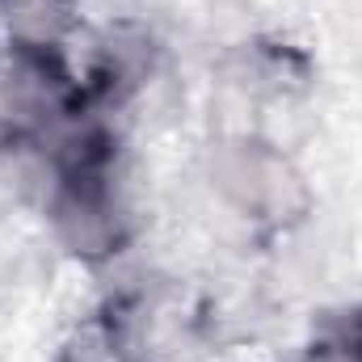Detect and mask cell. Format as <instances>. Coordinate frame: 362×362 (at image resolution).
I'll return each mask as SVG.
<instances>
[{
  "mask_svg": "<svg viewBox=\"0 0 362 362\" xmlns=\"http://www.w3.org/2000/svg\"><path fill=\"white\" fill-rule=\"evenodd\" d=\"M47 219L55 228V240L72 257L81 262L114 257L131 232L127 198L114 177V165L89 173H59V185L47 202Z\"/></svg>",
  "mask_w": 362,
  "mask_h": 362,
  "instance_id": "obj_1",
  "label": "cell"
},
{
  "mask_svg": "<svg viewBox=\"0 0 362 362\" xmlns=\"http://www.w3.org/2000/svg\"><path fill=\"white\" fill-rule=\"evenodd\" d=\"M215 185L223 189V198L236 211L253 219H274V223L299 215L308 202V189H303V177L295 173V165L262 144L223 148L215 160Z\"/></svg>",
  "mask_w": 362,
  "mask_h": 362,
  "instance_id": "obj_2",
  "label": "cell"
},
{
  "mask_svg": "<svg viewBox=\"0 0 362 362\" xmlns=\"http://www.w3.org/2000/svg\"><path fill=\"white\" fill-rule=\"evenodd\" d=\"M85 0H0V38L17 51L68 55L85 30Z\"/></svg>",
  "mask_w": 362,
  "mask_h": 362,
  "instance_id": "obj_3",
  "label": "cell"
},
{
  "mask_svg": "<svg viewBox=\"0 0 362 362\" xmlns=\"http://www.w3.org/2000/svg\"><path fill=\"white\" fill-rule=\"evenodd\" d=\"M337 362H362V320H350V329L333 341Z\"/></svg>",
  "mask_w": 362,
  "mask_h": 362,
  "instance_id": "obj_4",
  "label": "cell"
}]
</instances>
